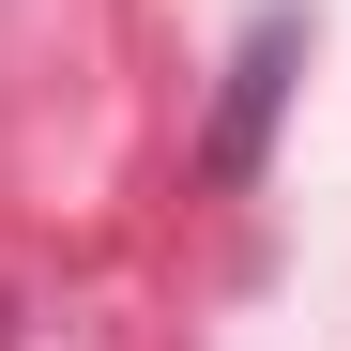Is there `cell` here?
<instances>
[{
	"label": "cell",
	"mask_w": 351,
	"mask_h": 351,
	"mask_svg": "<svg viewBox=\"0 0 351 351\" xmlns=\"http://www.w3.org/2000/svg\"><path fill=\"white\" fill-rule=\"evenodd\" d=\"M290 77H306V0H260V16H245V46L214 62V123H199V184H214V199H245V184H260Z\"/></svg>",
	"instance_id": "obj_1"
}]
</instances>
